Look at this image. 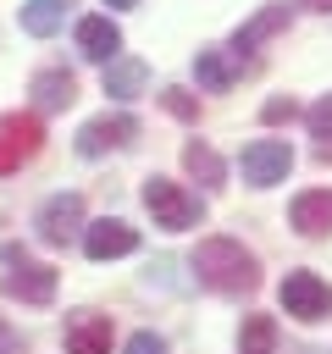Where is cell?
I'll use <instances>...</instances> for the list:
<instances>
[{"label":"cell","mask_w":332,"mask_h":354,"mask_svg":"<svg viewBox=\"0 0 332 354\" xmlns=\"http://www.w3.org/2000/svg\"><path fill=\"white\" fill-rule=\"evenodd\" d=\"M0 260L11 266V271L0 277V288H6L11 299H22V304H50V299H55V266L28 260L22 243H0Z\"/></svg>","instance_id":"cell-3"},{"label":"cell","mask_w":332,"mask_h":354,"mask_svg":"<svg viewBox=\"0 0 332 354\" xmlns=\"http://www.w3.org/2000/svg\"><path fill=\"white\" fill-rule=\"evenodd\" d=\"M39 238L50 243V249H61V243H72L89 221H83V194H72V188H61V194H50L44 205H39Z\"/></svg>","instance_id":"cell-8"},{"label":"cell","mask_w":332,"mask_h":354,"mask_svg":"<svg viewBox=\"0 0 332 354\" xmlns=\"http://www.w3.org/2000/svg\"><path fill=\"white\" fill-rule=\"evenodd\" d=\"M299 6H310V11H332V0H299Z\"/></svg>","instance_id":"cell-26"},{"label":"cell","mask_w":332,"mask_h":354,"mask_svg":"<svg viewBox=\"0 0 332 354\" xmlns=\"http://www.w3.org/2000/svg\"><path fill=\"white\" fill-rule=\"evenodd\" d=\"M188 266H194V277L210 293H255L260 288V260L238 238H199V249H194Z\"/></svg>","instance_id":"cell-1"},{"label":"cell","mask_w":332,"mask_h":354,"mask_svg":"<svg viewBox=\"0 0 332 354\" xmlns=\"http://www.w3.org/2000/svg\"><path fill=\"white\" fill-rule=\"evenodd\" d=\"M238 171H243L249 188H271V183H282V177L293 171V149H288L282 138H255V144H243Z\"/></svg>","instance_id":"cell-7"},{"label":"cell","mask_w":332,"mask_h":354,"mask_svg":"<svg viewBox=\"0 0 332 354\" xmlns=\"http://www.w3.org/2000/svg\"><path fill=\"white\" fill-rule=\"evenodd\" d=\"M61 337H66V354H111L116 326H111V315H100V310H72Z\"/></svg>","instance_id":"cell-9"},{"label":"cell","mask_w":332,"mask_h":354,"mask_svg":"<svg viewBox=\"0 0 332 354\" xmlns=\"http://www.w3.org/2000/svg\"><path fill=\"white\" fill-rule=\"evenodd\" d=\"M144 83H149V66H144V61H133V55L105 61V94H111V100H138Z\"/></svg>","instance_id":"cell-16"},{"label":"cell","mask_w":332,"mask_h":354,"mask_svg":"<svg viewBox=\"0 0 332 354\" xmlns=\"http://www.w3.org/2000/svg\"><path fill=\"white\" fill-rule=\"evenodd\" d=\"M66 6H72V0H22V33L50 39V33L66 22Z\"/></svg>","instance_id":"cell-18"},{"label":"cell","mask_w":332,"mask_h":354,"mask_svg":"<svg viewBox=\"0 0 332 354\" xmlns=\"http://www.w3.org/2000/svg\"><path fill=\"white\" fill-rule=\"evenodd\" d=\"M105 6H138V0H105Z\"/></svg>","instance_id":"cell-27"},{"label":"cell","mask_w":332,"mask_h":354,"mask_svg":"<svg viewBox=\"0 0 332 354\" xmlns=\"http://www.w3.org/2000/svg\"><path fill=\"white\" fill-rule=\"evenodd\" d=\"M304 122H310V133H315V138H332V94H321V100L304 111Z\"/></svg>","instance_id":"cell-21"},{"label":"cell","mask_w":332,"mask_h":354,"mask_svg":"<svg viewBox=\"0 0 332 354\" xmlns=\"http://www.w3.org/2000/svg\"><path fill=\"white\" fill-rule=\"evenodd\" d=\"M133 249H138V227H127L116 216L83 227V254L89 260H116V254H133Z\"/></svg>","instance_id":"cell-10"},{"label":"cell","mask_w":332,"mask_h":354,"mask_svg":"<svg viewBox=\"0 0 332 354\" xmlns=\"http://www.w3.org/2000/svg\"><path fill=\"white\" fill-rule=\"evenodd\" d=\"M315 155H321V160H332V138H321V144H315Z\"/></svg>","instance_id":"cell-25"},{"label":"cell","mask_w":332,"mask_h":354,"mask_svg":"<svg viewBox=\"0 0 332 354\" xmlns=\"http://www.w3.org/2000/svg\"><path fill=\"white\" fill-rule=\"evenodd\" d=\"M238 354H277V321H271V315H243V326H238Z\"/></svg>","instance_id":"cell-19"},{"label":"cell","mask_w":332,"mask_h":354,"mask_svg":"<svg viewBox=\"0 0 332 354\" xmlns=\"http://www.w3.org/2000/svg\"><path fill=\"white\" fill-rule=\"evenodd\" d=\"M133 138H138V116L105 111V116H89V122L77 127V155H83V160H100V155H111V149H127Z\"/></svg>","instance_id":"cell-6"},{"label":"cell","mask_w":332,"mask_h":354,"mask_svg":"<svg viewBox=\"0 0 332 354\" xmlns=\"http://www.w3.org/2000/svg\"><path fill=\"white\" fill-rule=\"evenodd\" d=\"M183 166H188V177L205 183V188H221V183H227V160H221L205 138H188V144H183Z\"/></svg>","instance_id":"cell-17"},{"label":"cell","mask_w":332,"mask_h":354,"mask_svg":"<svg viewBox=\"0 0 332 354\" xmlns=\"http://www.w3.org/2000/svg\"><path fill=\"white\" fill-rule=\"evenodd\" d=\"M144 210L155 216V227H166V232H188V227H199L205 199L188 194V188L172 183V177H144Z\"/></svg>","instance_id":"cell-2"},{"label":"cell","mask_w":332,"mask_h":354,"mask_svg":"<svg viewBox=\"0 0 332 354\" xmlns=\"http://www.w3.org/2000/svg\"><path fill=\"white\" fill-rule=\"evenodd\" d=\"M0 354H28V343H22V332L0 315Z\"/></svg>","instance_id":"cell-24"},{"label":"cell","mask_w":332,"mask_h":354,"mask_svg":"<svg viewBox=\"0 0 332 354\" xmlns=\"http://www.w3.org/2000/svg\"><path fill=\"white\" fill-rule=\"evenodd\" d=\"M288 221H293V232H304V238H326V232H332V188L299 194V199L288 205Z\"/></svg>","instance_id":"cell-12"},{"label":"cell","mask_w":332,"mask_h":354,"mask_svg":"<svg viewBox=\"0 0 332 354\" xmlns=\"http://www.w3.org/2000/svg\"><path fill=\"white\" fill-rule=\"evenodd\" d=\"M238 72H243V61H232L227 50H199V55H194V77H199V88H210V94L232 88Z\"/></svg>","instance_id":"cell-15"},{"label":"cell","mask_w":332,"mask_h":354,"mask_svg":"<svg viewBox=\"0 0 332 354\" xmlns=\"http://www.w3.org/2000/svg\"><path fill=\"white\" fill-rule=\"evenodd\" d=\"M77 50H83V61H116V50H122V28L111 22V17H83L77 22Z\"/></svg>","instance_id":"cell-13"},{"label":"cell","mask_w":332,"mask_h":354,"mask_svg":"<svg viewBox=\"0 0 332 354\" xmlns=\"http://www.w3.org/2000/svg\"><path fill=\"white\" fill-rule=\"evenodd\" d=\"M282 28H288V6H260V11L232 33V44H227V50H232V61H243V66H249V50H255V44H266V39H271V33H282Z\"/></svg>","instance_id":"cell-11"},{"label":"cell","mask_w":332,"mask_h":354,"mask_svg":"<svg viewBox=\"0 0 332 354\" xmlns=\"http://www.w3.org/2000/svg\"><path fill=\"white\" fill-rule=\"evenodd\" d=\"M277 304L293 321H326L332 315V282H321L315 271H288L277 282Z\"/></svg>","instance_id":"cell-5"},{"label":"cell","mask_w":332,"mask_h":354,"mask_svg":"<svg viewBox=\"0 0 332 354\" xmlns=\"http://www.w3.org/2000/svg\"><path fill=\"white\" fill-rule=\"evenodd\" d=\"M28 94L39 100V111H66V105L77 100V77H72L66 66H44V72H33Z\"/></svg>","instance_id":"cell-14"},{"label":"cell","mask_w":332,"mask_h":354,"mask_svg":"<svg viewBox=\"0 0 332 354\" xmlns=\"http://www.w3.org/2000/svg\"><path fill=\"white\" fill-rule=\"evenodd\" d=\"M260 116H266V122H293V116H299V105H293L288 94H277V100H266V111H260Z\"/></svg>","instance_id":"cell-23"},{"label":"cell","mask_w":332,"mask_h":354,"mask_svg":"<svg viewBox=\"0 0 332 354\" xmlns=\"http://www.w3.org/2000/svg\"><path fill=\"white\" fill-rule=\"evenodd\" d=\"M39 149H44V122H39V111H6V116H0V177L22 171Z\"/></svg>","instance_id":"cell-4"},{"label":"cell","mask_w":332,"mask_h":354,"mask_svg":"<svg viewBox=\"0 0 332 354\" xmlns=\"http://www.w3.org/2000/svg\"><path fill=\"white\" fill-rule=\"evenodd\" d=\"M160 105H166L177 122H199V100H194L188 88H177V83H172V88H160Z\"/></svg>","instance_id":"cell-20"},{"label":"cell","mask_w":332,"mask_h":354,"mask_svg":"<svg viewBox=\"0 0 332 354\" xmlns=\"http://www.w3.org/2000/svg\"><path fill=\"white\" fill-rule=\"evenodd\" d=\"M127 354H166V337L160 332H133L127 337Z\"/></svg>","instance_id":"cell-22"}]
</instances>
